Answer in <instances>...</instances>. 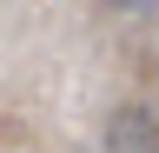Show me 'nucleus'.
Listing matches in <instances>:
<instances>
[{"mask_svg":"<svg viewBox=\"0 0 159 153\" xmlns=\"http://www.w3.org/2000/svg\"><path fill=\"white\" fill-rule=\"evenodd\" d=\"M99 153H159V113L139 100L113 107L106 127H99Z\"/></svg>","mask_w":159,"mask_h":153,"instance_id":"f257e3e1","label":"nucleus"},{"mask_svg":"<svg viewBox=\"0 0 159 153\" xmlns=\"http://www.w3.org/2000/svg\"><path fill=\"white\" fill-rule=\"evenodd\" d=\"M106 7H119V13H133V7H146V0H106Z\"/></svg>","mask_w":159,"mask_h":153,"instance_id":"f03ea898","label":"nucleus"}]
</instances>
